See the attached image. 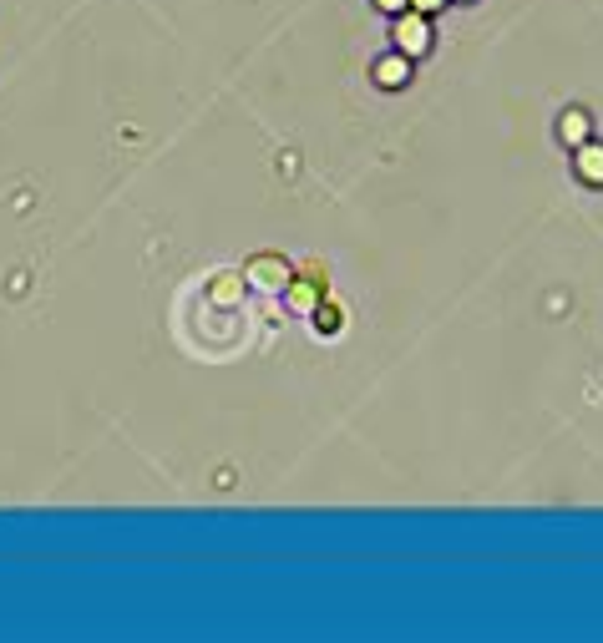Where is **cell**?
<instances>
[{"mask_svg":"<svg viewBox=\"0 0 603 643\" xmlns=\"http://www.w3.org/2000/svg\"><path fill=\"white\" fill-rule=\"evenodd\" d=\"M330 289H325V269L310 259V264H299L294 269V279L284 284V304L294 309V314H315V304L325 299Z\"/></svg>","mask_w":603,"mask_h":643,"instance_id":"cell-1","label":"cell"},{"mask_svg":"<svg viewBox=\"0 0 603 643\" xmlns=\"http://www.w3.org/2000/svg\"><path fill=\"white\" fill-rule=\"evenodd\" d=\"M294 279V264L284 254H254L244 264V284L259 289V294H284V284Z\"/></svg>","mask_w":603,"mask_h":643,"instance_id":"cell-2","label":"cell"},{"mask_svg":"<svg viewBox=\"0 0 603 643\" xmlns=\"http://www.w3.org/2000/svg\"><path fill=\"white\" fill-rule=\"evenodd\" d=\"M391 41H396V51H401V56L421 61V56L431 51V16L401 11V16H396V26H391Z\"/></svg>","mask_w":603,"mask_h":643,"instance_id":"cell-3","label":"cell"},{"mask_svg":"<svg viewBox=\"0 0 603 643\" xmlns=\"http://www.w3.org/2000/svg\"><path fill=\"white\" fill-rule=\"evenodd\" d=\"M370 76H375V87H386V92H401V87L411 82V56L391 51V56H381V61L370 66Z\"/></svg>","mask_w":603,"mask_h":643,"instance_id":"cell-4","label":"cell"},{"mask_svg":"<svg viewBox=\"0 0 603 643\" xmlns=\"http://www.w3.org/2000/svg\"><path fill=\"white\" fill-rule=\"evenodd\" d=\"M573 168H578V178H583L588 188H603V142L588 137V142L578 147V163H573Z\"/></svg>","mask_w":603,"mask_h":643,"instance_id":"cell-5","label":"cell"},{"mask_svg":"<svg viewBox=\"0 0 603 643\" xmlns=\"http://www.w3.org/2000/svg\"><path fill=\"white\" fill-rule=\"evenodd\" d=\"M244 289H249V284H244V274H218V279L208 284V299H213L218 309H234V304L244 299Z\"/></svg>","mask_w":603,"mask_h":643,"instance_id":"cell-6","label":"cell"},{"mask_svg":"<svg viewBox=\"0 0 603 643\" xmlns=\"http://www.w3.org/2000/svg\"><path fill=\"white\" fill-rule=\"evenodd\" d=\"M588 132H593V122H588V112H578V107H568V112L558 117V137H563L568 147H583V142H588Z\"/></svg>","mask_w":603,"mask_h":643,"instance_id":"cell-7","label":"cell"},{"mask_svg":"<svg viewBox=\"0 0 603 643\" xmlns=\"http://www.w3.org/2000/svg\"><path fill=\"white\" fill-rule=\"evenodd\" d=\"M340 319H345V314H340V304L325 294V299L315 304V330H320V335H340Z\"/></svg>","mask_w":603,"mask_h":643,"instance_id":"cell-8","label":"cell"},{"mask_svg":"<svg viewBox=\"0 0 603 643\" xmlns=\"http://www.w3.org/2000/svg\"><path fill=\"white\" fill-rule=\"evenodd\" d=\"M441 6H446V0H411V11H416V16H436Z\"/></svg>","mask_w":603,"mask_h":643,"instance_id":"cell-9","label":"cell"},{"mask_svg":"<svg viewBox=\"0 0 603 643\" xmlns=\"http://www.w3.org/2000/svg\"><path fill=\"white\" fill-rule=\"evenodd\" d=\"M381 11H391V16H401V11H411V0H375Z\"/></svg>","mask_w":603,"mask_h":643,"instance_id":"cell-10","label":"cell"}]
</instances>
